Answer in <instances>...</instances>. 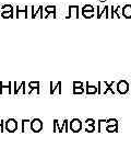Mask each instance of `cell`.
I'll return each mask as SVG.
<instances>
[{
	"mask_svg": "<svg viewBox=\"0 0 131 148\" xmlns=\"http://www.w3.org/2000/svg\"><path fill=\"white\" fill-rule=\"evenodd\" d=\"M44 11L46 12V13H50V12H56V5H47Z\"/></svg>",
	"mask_w": 131,
	"mask_h": 148,
	"instance_id": "20",
	"label": "cell"
},
{
	"mask_svg": "<svg viewBox=\"0 0 131 148\" xmlns=\"http://www.w3.org/2000/svg\"><path fill=\"white\" fill-rule=\"evenodd\" d=\"M50 90H49V93L50 95H54L56 91H58V95H61V82L60 81H57L56 84L50 81Z\"/></svg>",
	"mask_w": 131,
	"mask_h": 148,
	"instance_id": "9",
	"label": "cell"
},
{
	"mask_svg": "<svg viewBox=\"0 0 131 148\" xmlns=\"http://www.w3.org/2000/svg\"><path fill=\"white\" fill-rule=\"evenodd\" d=\"M0 132H5V121L0 120Z\"/></svg>",
	"mask_w": 131,
	"mask_h": 148,
	"instance_id": "30",
	"label": "cell"
},
{
	"mask_svg": "<svg viewBox=\"0 0 131 148\" xmlns=\"http://www.w3.org/2000/svg\"><path fill=\"white\" fill-rule=\"evenodd\" d=\"M105 131L108 133H117L118 132V125H106Z\"/></svg>",
	"mask_w": 131,
	"mask_h": 148,
	"instance_id": "15",
	"label": "cell"
},
{
	"mask_svg": "<svg viewBox=\"0 0 131 148\" xmlns=\"http://www.w3.org/2000/svg\"><path fill=\"white\" fill-rule=\"evenodd\" d=\"M106 125H118V121L116 119H108L106 120Z\"/></svg>",
	"mask_w": 131,
	"mask_h": 148,
	"instance_id": "23",
	"label": "cell"
},
{
	"mask_svg": "<svg viewBox=\"0 0 131 148\" xmlns=\"http://www.w3.org/2000/svg\"><path fill=\"white\" fill-rule=\"evenodd\" d=\"M11 89H12V84L10 81L8 84H5V81H0V95H3L5 91L8 95H11L12 93Z\"/></svg>",
	"mask_w": 131,
	"mask_h": 148,
	"instance_id": "6",
	"label": "cell"
},
{
	"mask_svg": "<svg viewBox=\"0 0 131 148\" xmlns=\"http://www.w3.org/2000/svg\"><path fill=\"white\" fill-rule=\"evenodd\" d=\"M30 122H31V120H22L21 121V124H22V128H21V132L22 133H25L27 132V126L30 125Z\"/></svg>",
	"mask_w": 131,
	"mask_h": 148,
	"instance_id": "16",
	"label": "cell"
},
{
	"mask_svg": "<svg viewBox=\"0 0 131 148\" xmlns=\"http://www.w3.org/2000/svg\"><path fill=\"white\" fill-rule=\"evenodd\" d=\"M85 132L88 133H93L95 132V125H86V127H85V130H84Z\"/></svg>",
	"mask_w": 131,
	"mask_h": 148,
	"instance_id": "26",
	"label": "cell"
},
{
	"mask_svg": "<svg viewBox=\"0 0 131 148\" xmlns=\"http://www.w3.org/2000/svg\"><path fill=\"white\" fill-rule=\"evenodd\" d=\"M68 124L70 125L69 131H71V132L79 133L82 131V122H81V120H79V119H72L70 121V123H68Z\"/></svg>",
	"mask_w": 131,
	"mask_h": 148,
	"instance_id": "4",
	"label": "cell"
},
{
	"mask_svg": "<svg viewBox=\"0 0 131 148\" xmlns=\"http://www.w3.org/2000/svg\"><path fill=\"white\" fill-rule=\"evenodd\" d=\"M43 127H44V123H43L42 120L38 119V117H35V119L31 120V122H30V128H31L32 132H34V133L42 132Z\"/></svg>",
	"mask_w": 131,
	"mask_h": 148,
	"instance_id": "2",
	"label": "cell"
},
{
	"mask_svg": "<svg viewBox=\"0 0 131 148\" xmlns=\"http://www.w3.org/2000/svg\"><path fill=\"white\" fill-rule=\"evenodd\" d=\"M82 10L83 11H94V7L92 5H85L82 8Z\"/></svg>",
	"mask_w": 131,
	"mask_h": 148,
	"instance_id": "27",
	"label": "cell"
},
{
	"mask_svg": "<svg viewBox=\"0 0 131 148\" xmlns=\"http://www.w3.org/2000/svg\"><path fill=\"white\" fill-rule=\"evenodd\" d=\"M97 91H98V88L96 86L90 85V82H86V89H85L86 95H96Z\"/></svg>",
	"mask_w": 131,
	"mask_h": 148,
	"instance_id": "13",
	"label": "cell"
},
{
	"mask_svg": "<svg viewBox=\"0 0 131 148\" xmlns=\"http://www.w3.org/2000/svg\"><path fill=\"white\" fill-rule=\"evenodd\" d=\"M82 16H83L84 18H88V19L93 18V16H94V11H83L82 10Z\"/></svg>",
	"mask_w": 131,
	"mask_h": 148,
	"instance_id": "19",
	"label": "cell"
},
{
	"mask_svg": "<svg viewBox=\"0 0 131 148\" xmlns=\"http://www.w3.org/2000/svg\"><path fill=\"white\" fill-rule=\"evenodd\" d=\"M114 84H115V81H110V82H107V81H103V85L105 86L104 88V91H103V95H106L108 91L111 92V95H115V91L113 89V87H114Z\"/></svg>",
	"mask_w": 131,
	"mask_h": 148,
	"instance_id": "12",
	"label": "cell"
},
{
	"mask_svg": "<svg viewBox=\"0 0 131 148\" xmlns=\"http://www.w3.org/2000/svg\"><path fill=\"white\" fill-rule=\"evenodd\" d=\"M80 87H83V82H81V81H73V88H80Z\"/></svg>",
	"mask_w": 131,
	"mask_h": 148,
	"instance_id": "29",
	"label": "cell"
},
{
	"mask_svg": "<svg viewBox=\"0 0 131 148\" xmlns=\"http://www.w3.org/2000/svg\"><path fill=\"white\" fill-rule=\"evenodd\" d=\"M69 121L68 120H63L62 123L60 124L58 120H54V123H52V132L54 133H62L69 132Z\"/></svg>",
	"mask_w": 131,
	"mask_h": 148,
	"instance_id": "1",
	"label": "cell"
},
{
	"mask_svg": "<svg viewBox=\"0 0 131 148\" xmlns=\"http://www.w3.org/2000/svg\"><path fill=\"white\" fill-rule=\"evenodd\" d=\"M25 81H22L20 85L18 86V82L14 81L13 82V95H18L20 92V90H22V93L26 95V90H25Z\"/></svg>",
	"mask_w": 131,
	"mask_h": 148,
	"instance_id": "7",
	"label": "cell"
},
{
	"mask_svg": "<svg viewBox=\"0 0 131 148\" xmlns=\"http://www.w3.org/2000/svg\"><path fill=\"white\" fill-rule=\"evenodd\" d=\"M69 18H79V7L78 5H70L69 7V14L66 19Z\"/></svg>",
	"mask_w": 131,
	"mask_h": 148,
	"instance_id": "11",
	"label": "cell"
},
{
	"mask_svg": "<svg viewBox=\"0 0 131 148\" xmlns=\"http://www.w3.org/2000/svg\"><path fill=\"white\" fill-rule=\"evenodd\" d=\"M36 87H39V81H31V82H29V88L30 89L36 88Z\"/></svg>",
	"mask_w": 131,
	"mask_h": 148,
	"instance_id": "25",
	"label": "cell"
},
{
	"mask_svg": "<svg viewBox=\"0 0 131 148\" xmlns=\"http://www.w3.org/2000/svg\"><path fill=\"white\" fill-rule=\"evenodd\" d=\"M31 10H32V14H31L32 18H36V16L38 13H39L41 18H44V8H43L42 5H37V7L32 5Z\"/></svg>",
	"mask_w": 131,
	"mask_h": 148,
	"instance_id": "8",
	"label": "cell"
},
{
	"mask_svg": "<svg viewBox=\"0 0 131 148\" xmlns=\"http://www.w3.org/2000/svg\"><path fill=\"white\" fill-rule=\"evenodd\" d=\"M27 11H29V7L25 5L24 8H20L19 5H16V18H27Z\"/></svg>",
	"mask_w": 131,
	"mask_h": 148,
	"instance_id": "10",
	"label": "cell"
},
{
	"mask_svg": "<svg viewBox=\"0 0 131 148\" xmlns=\"http://www.w3.org/2000/svg\"><path fill=\"white\" fill-rule=\"evenodd\" d=\"M56 12H50V13H47L46 16H45V18H52V19H55L56 18Z\"/></svg>",
	"mask_w": 131,
	"mask_h": 148,
	"instance_id": "31",
	"label": "cell"
},
{
	"mask_svg": "<svg viewBox=\"0 0 131 148\" xmlns=\"http://www.w3.org/2000/svg\"><path fill=\"white\" fill-rule=\"evenodd\" d=\"M106 127V120H98V128H97V132L102 133L103 132V127Z\"/></svg>",
	"mask_w": 131,
	"mask_h": 148,
	"instance_id": "18",
	"label": "cell"
},
{
	"mask_svg": "<svg viewBox=\"0 0 131 148\" xmlns=\"http://www.w3.org/2000/svg\"><path fill=\"white\" fill-rule=\"evenodd\" d=\"M84 87H80V88H73V95H82L84 93Z\"/></svg>",
	"mask_w": 131,
	"mask_h": 148,
	"instance_id": "21",
	"label": "cell"
},
{
	"mask_svg": "<svg viewBox=\"0 0 131 148\" xmlns=\"http://www.w3.org/2000/svg\"><path fill=\"white\" fill-rule=\"evenodd\" d=\"M5 131L9 133H14L18 131V121L16 119H9L5 121Z\"/></svg>",
	"mask_w": 131,
	"mask_h": 148,
	"instance_id": "3",
	"label": "cell"
},
{
	"mask_svg": "<svg viewBox=\"0 0 131 148\" xmlns=\"http://www.w3.org/2000/svg\"><path fill=\"white\" fill-rule=\"evenodd\" d=\"M34 93H36V95H39V93H41V91H39V87H36V88L30 89V91H29V93H27V95H34Z\"/></svg>",
	"mask_w": 131,
	"mask_h": 148,
	"instance_id": "24",
	"label": "cell"
},
{
	"mask_svg": "<svg viewBox=\"0 0 131 148\" xmlns=\"http://www.w3.org/2000/svg\"><path fill=\"white\" fill-rule=\"evenodd\" d=\"M117 91L120 93V95H127L128 91H129V84L127 80H120L118 84H117Z\"/></svg>",
	"mask_w": 131,
	"mask_h": 148,
	"instance_id": "5",
	"label": "cell"
},
{
	"mask_svg": "<svg viewBox=\"0 0 131 148\" xmlns=\"http://www.w3.org/2000/svg\"><path fill=\"white\" fill-rule=\"evenodd\" d=\"M85 123H86V125H95V120H93V119H86Z\"/></svg>",
	"mask_w": 131,
	"mask_h": 148,
	"instance_id": "28",
	"label": "cell"
},
{
	"mask_svg": "<svg viewBox=\"0 0 131 148\" xmlns=\"http://www.w3.org/2000/svg\"><path fill=\"white\" fill-rule=\"evenodd\" d=\"M2 18H5V19H11V18H13V12H1L0 13Z\"/></svg>",
	"mask_w": 131,
	"mask_h": 148,
	"instance_id": "22",
	"label": "cell"
},
{
	"mask_svg": "<svg viewBox=\"0 0 131 148\" xmlns=\"http://www.w3.org/2000/svg\"><path fill=\"white\" fill-rule=\"evenodd\" d=\"M1 12H13V7L11 5H3L1 7Z\"/></svg>",
	"mask_w": 131,
	"mask_h": 148,
	"instance_id": "17",
	"label": "cell"
},
{
	"mask_svg": "<svg viewBox=\"0 0 131 148\" xmlns=\"http://www.w3.org/2000/svg\"><path fill=\"white\" fill-rule=\"evenodd\" d=\"M122 16L127 18V19H130L131 18V5H125L122 7Z\"/></svg>",
	"mask_w": 131,
	"mask_h": 148,
	"instance_id": "14",
	"label": "cell"
}]
</instances>
